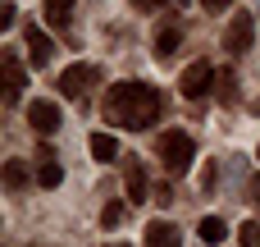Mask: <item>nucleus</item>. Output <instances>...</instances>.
<instances>
[{"mask_svg":"<svg viewBox=\"0 0 260 247\" xmlns=\"http://www.w3.org/2000/svg\"><path fill=\"white\" fill-rule=\"evenodd\" d=\"M105 124H119V128H146V124H155V115H160V92L151 87V83H114L110 92H105Z\"/></svg>","mask_w":260,"mask_h":247,"instance_id":"1","label":"nucleus"},{"mask_svg":"<svg viewBox=\"0 0 260 247\" xmlns=\"http://www.w3.org/2000/svg\"><path fill=\"white\" fill-rule=\"evenodd\" d=\"M160 160H165V170H169V174H183V170H192V160H197V147H192V138H187L183 128L165 133V138H160Z\"/></svg>","mask_w":260,"mask_h":247,"instance_id":"2","label":"nucleus"},{"mask_svg":"<svg viewBox=\"0 0 260 247\" xmlns=\"http://www.w3.org/2000/svg\"><path fill=\"white\" fill-rule=\"evenodd\" d=\"M178 87H183V96H187V101H201V96L215 87V64H210V60L187 64V69H183V78H178Z\"/></svg>","mask_w":260,"mask_h":247,"instance_id":"3","label":"nucleus"},{"mask_svg":"<svg viewBox=\"0 0 260 247\" xmlns=\"http://www.w3.org/2000/svg\"><path fill=\"white\" fill-rule=\"evenodd\" d=\"M96 83H101V69H96V64H73V69H64V73H59V92H64V96H73V101H78V96H87Z\"/></svg>","mask_w":260,"mask_h":247,"instance_id":"4","label":"nucleus"},{"mask_svg":"<svg viewBox=\"0 0 260 247\" xmlns=\"http://www.w3.org/2000/svg\"><path fill=\"white\" fill-rule=\"evenodd\" d=\"M251 37H256L251 14H233V18H229V32H224V50L242 55V50H251Z\"/></svg>","mask_w":260,"mask_h":247,"instance_id":"5","label":"nucleus"},{"mask_svg":"<svg viewBox=\"0 0 260 247\" xmlns=\"http://www.w3.org/2000/svg\"><path fill=\"white\" fill-rule=\"evenodd\" d=\"M27 124H32V133L50 138V133L59 128V105H55V101H32V105H27Z\"/></svg>","mask_w":260,"mask_h":247,"instance_id":"6","label":"nucleus"},{"mask_svg":"<svg viewBox=\"0 0 260 247\" xmlns=\"http://www.w3.org/2000/svg\"><path fill=\"white\" fill-rule=\"evenodd\" d=\"M0 69H5V105H14V101L23 96V87H27V78H23V64H18L14 55H5V60H0Z\"/></svg>","mask_w":260,"mask_h":247,"instance_id":"7","label":"nucleus"},{"mask_svg":"<svg viewBox=\"0 0 260 247\" xmlns=\"http://www.w3.org/2000/svg\"><path fill=\"white\" fill-rule=\"evenodd\" d=\"M146 247H183V229H174L169 220H151L146 225Z\"/></svg>","mask_w":260,"mask_h":247,"instance_id":"8","label":"nucleus"},{"mask_svg":"<svg viewBox=\"0 0 260 247\" xmlns=\"http://www.w3.org/2000/svg\"><path fill=\"white\" fill-rule=\"evenodd\" d=\"M37 179H41V188H59V179H64V170H59V160H55L50 147L37 151Z\"/></svg>","mask_w":260,"mask_h":247,"instance_id":"9","label":"nucleus"},{"mask_svg":"<svg viewBox=\"0 0 260 247\" xmlns=\"http://www.w3.org/2000/svg\"><path fill=\"white\" fill-rule=\"evenodd\" d=\"M50 55H55V46H50V37H46V32H41L37 23H32V28H27V60H32L37 69H41V64H46Z\"/></svg>","mask_w":260,"mask_h":247,"instance_id":"10","label":"nucleus"},{"mask_svg":"<svg viewBox=\"0 0 260 247\" xmlns=\"http://www.w3.org/2000/svg\"><path fill=\"white\" fill-rule=\"evenodd\" d=\"M123 188H128V202H137V206L146 202V188H151V183H146V170H142L137 160H128V170H123Z\"/></svg>","mask_w":260,"mask_h":247,"instance_id":"11","label":"nucleus"},{"mask_svg":"<svg viewBox=\"0 0 260 247\" xmlns=\"http://www.w3.org/2000/svg\"><path fill=\"white\" fill-rule=\"evenodd\" d=\"M87 147H91V156H96L101 165H110V160L119 156V138H114V133H91Z\"/></svg>","mask_w":260,"mask_h":247,"instance_id":"12","label":"nucleus"},{"mask_svg":"<svg viewBox=\"0 0 260 247\" xmlns=\"http://www.w3.org/2000/svg\"><path fill=\"white\" fill-rule=\"evenodd\" d=\"M197 238H201L206 247H215V243H224V238H229V225H224L219 215H206V220L197 225Z\"/></svg>","mask_w":260,"mask_h":247,"instance_id":"13","label":"nucleus"},{"mask_svg":"<svg viewBox=\"0 0 260 247\" xmlns=\"http://www.w3.org/2000/svg\"><path fill=\"white\" fill-rule=\"evenodd\" d=\"M73 5H78V0H46V23H50V28H69Z\"/></svg>","mask_w":260,"mask_h":247,"instance_id":"14","label":"nucleus"},{"mask_svg":"<svg viewBox=\"0 0 260 247\" xmlns=\"http://www.w3.org/2000/svg\"><path fill=\"white\" fill-rule=\"evenodd\" d=\"M5 188H9V193L27 188V165H23V160H9V165H5Z\"/></svg>","mask_w":260,"mask_h":247,"instance_id":"15","label":"nucleus"},{"mask_svg":"<svg viewBox=\"0 0 260 247\" xmlns=\"http://www.w3.org/2000/svg\"><path fill=\"white\" fill-rule=\"evenodd\" d=\"M178 41H183V37H178V28H165V32L155 37V55H160V60H169V55L178 50Z\"/></svg>","mask_w":260,"mask_h":247,"instance_id":"16","label":"nucleus"},{"mask_svg":"<svg viewBox=\"0 0 260 247\" xmlns=\"http://www.w3.org/2000/svg\"><path fill=\"white\" fill-rule=\"evenodd\" d=\"M238 78H233V69H224V73H215V92H219V101H238V87H233Z\"/></svg>","mask_w":260,"mask_h":247,"instance_id":"17","label":"nucleus"},{"mask_svg":"<svg viewBox=\"0 0 260 247\" xmlns=\"http://www.w3.org/2000/svg\"><path fill=\"white\" fill-rule=\"evenodd\" d=\"M238 243L242 247H260V220H247V225L238 229Z\"/></svg>","mask_w":260,"mask_h":247,"instance_id":"18","label":"nucleus"},{"mask_svg":"<svg viewBox=\"0 0 260 247\" xmlns=\"http://www.w3.org/2000/svg\"><path fill=\"white\" fill-rule=\"evenodd\" d=\"M119 220H123V206H119V202H110V206L101 211V225L110 229V225H119Z\"/></svg>","mask_w":260,"mask_h":247,"instance_id":"19","label":"nucleus"},{"mask_svg":"<svg viewBox=\"0 0 260 247\" xmlns=\"http://www.w3.org/2000/svg\"><path fill=\"white\" fill-rule=\"evenodd\" d=\"M14 14H18V9L5 0V5H0V28H14Z\"/></svg>","mask_w":260,"mask_h":247,"instance_id":"20","label":"nucleus"},{"mask_svg":"<svg viewBox=\"0 0 260 247\" xmlns=\"http://www.w3.org/2000/svg\"><path fill=\"white\" fill-rule=\"evenodd\" d=\"M215 179H219V170H215V165H206V170H201V188L210 193V188H215Z\"/></svg>","mask_w":260,"mask_h":247,"instance_id":"21","label":"nucleus"},{"mask_svg":"<svg viewBox=\"0 0 260 247\" xmlns=\"http://www.w3.org/2000/svg\"><path fill=\"white\" fill-rule=\"evenodd\" d=\"M201 5H206V14H219V9H229L233 0H201Z\"/></svg>","mask_w":260,"mask_h":247,"instance_id":"22","label":"nucleus"},{"mask_svg":"<svg viewBox=\"0 0 260 247\" xmlns=\"http://www.w3.org/2000/svg\"><path fill=\"white\" fill-rule=\"evenodd\" d=\"M133 9H146L151 14V9H160V0H133Z\"/></svg>","mask_w":260,"mask_h":247,"instance_id":"23","label":"nucleus"},{"mask_svg":"<svg viewBox=\"0 0 260 247\" xmlns=\"http://www.w3.org/2000/svg\"><path fill=\"white\" fill-rule=\"evenodd\" d=\"M251 197H256V202H260V174H256V179H251Z\"/></svg>","mask_w":260,"mask_h":247,"instance_id":"24","label":"nucleus"},{"mask_svg":"<svg viewBox=\"0 0 260 247\" xmlns=\"http://www.w3.org/2000/svg\"><path fill=\"white\" fill-rule=\"evenodd\" d=\"M174 5H187V0H174Z\"/></svg>","mask_w":260,"mask_h":247,"instance_id":"25","label":"nucleus"},{"mask_svg":"<svg viewBox=\"0 0 260 247\" xmlns=\"http://www.w3.org/2000/svg\"><path fill=\"white\" fill-rule=\"evenodd\" d=\"M114 247H128V243H114Z\"/></svg>","mask_w":260,"mask_h":247,"instance_id":"26","label":"nucleus"}]
</instances>
